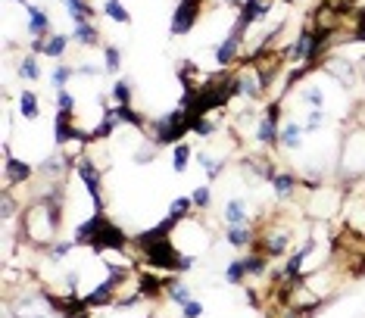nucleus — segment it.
Listing matches in <instances>:
<instances>
[{
	"instance_id": "obj_29",
	"label": "nucleus",
	"mask_w": 365,
	"mask_h": 318,
	"mask_svg": "<svg viewBox=\"0 0 365 318\" xmlns=\"http://www.w3.org/2000/svg\"><path fill=\"white\" fill-rule=\"evenodd\" d=\"M160 144H156V141H144V144H141L138 150H134V165H150V163H153V159L156 156H160Z\"/></svg>"
},
{
	"instance_id": "obj_33",
	"label": "nucleus",
	"mask_w": 365,
	"mask_h": 318,
	"mask_svg": "<svg viewBox=\"0 0 365 318\" xmlns=\"http://www.w3.org/2000/svg\"><path fill=\"white\" fill-rule=\"evenodd\" d=\"M190 200H194L197 209H209V206H212V190H209V185H197L194 190H190Z\"/></svg>"
},
{
	"instance_id": "obj_36",
	"label": "nucleus",
	"mask_w": 365,
	"mask_h": 318,
	"mask_svg": "<svg viewBox=\"0 0 365 318\" xmlns=\"http://www.w3.org/2000/svg\"><path fill=\"white\" fill-rule=\"evenodd\" d=\"M75 72L85 75V78H97L100 72H107V69H103V66H94V62H82V66H75Z\"/></svg>"
},
{
	"instance_id": "obj_20",
	"label": "nucleus",
	"mask_w": 365,
	"mask_h": 318,
	"mask_svg": "<svg viewBox=\"0 0 365 318\" xmlns=\"http://www.w3.org/2000/svg\"><path fill=\"white\" fill-rule=\"evenodd\" d=\"M190 159H194V150H190L187 141L175 144V147H172V172H175V175H185L187 165H190Z\"/></svg>"
},
{
	"instance_id": "obj_6",
	"label": "nucleus",
	"mask_w": 365,
	"mask_h": 318,
	"mask_svg": "<svg viewBox=\"0 0 365 318\" xmlns=\"http://www.w3.org/2000/svg\"><path fill=\"white\" fill-rule=\"evenodd\" d=\"M31 175H38V172L31 169L26 159H16L13 150H10V144H4V185L10 187V190H16V187L28 185Z\"/></svg>"
},
{
	"instance_id": "obj_14",
	"label": "nucleus",
	"mask_w": 365,
	"mask_h": 318,
	"mask_svg": "<svg viewBox=\"0 0 365 318\" xmlns=\"http://www.w3.org/2000/svg\"><path fill=\"white\" fill-rule=\"evenodd\" d=\"M103 41L97 22H82V26H72V44L78 47H97Z\"/></svg>"
},
{
	"instance_id": "obj_10",
	"label": "nucleus",
	"mask_w": 365,
	"mask_h": 318,
	"mask_svg": "<svg viewBox=\"0 0 365 318\" xmlns=\"http://www.w3.org/2000/svg\"><path fill=\"white\" fill-rule=\"evenodd\" d=\"M256 231H253V225H228L225 228V243L234 246V250H250L253 243H256Z\"/></svg>"
},
{
	"instance_id": "obj_35",
	"label": "nucleus",
	"mask_w": 365,
	"mask_h": 318,
	"mask_svg": "<svg viewBox=\"0 0 365 318\" xmlns=\"http://www.w3.org/2000/svg\"><path fill=\"white\" fill-rule=\"evenodd\" d=\"M203 312H206V309H203L200 300H187V303L181 306V315H185V318H203Z\"/></svg>"
},
{
	"instance_id": "obj_26",
	"label": "nucleus",
	"mask_w": 365,
	"mask_h": 318,
	"mask_svg": "<svg viewBox=\"0 0 365 318\" xmlns=\"http://www.w3.org/2000/svg\"><path fill=\"white\" fill-rule=\"evenodd\" d=\"M165 300L181 309L187 300H194V297H190V284H185V281H169V287H165Z\"/></svg>"
},
{
	"instance_id": "obj_27",
	"label": "nucleus",
	"mask_w": 365,
	"mask_h": 318,
	"mask_svg": "<svg viewBox=\"0 0 365 318\" xmlns=\"http://www.w3.org/2000/svg\"><path fill=\"white\" fill-rule=\"evenodd\" d=\"M216 131H219V122L212 116H203V119H194V122H190V134H197V138H203V141L216 138Z\"/></svg>"
},
{
	"instance_id": "obj_11",
	"label": "nucleus",
	"mask_w": 365,
	"mask_h": 318,
	"mask_svg": "<svg viewBox=\"0 0 365 318\" xmlns=\"http://www.w3.org/2000/svg\"><path fill=\"white\" fill-rule=\"evenodd\" d=\"M303 138H306L303 122H284V125H281V138H278V147H281V150H290V153H297V150L303 147Z\"/></svg>"
},
{
	"instance_id": "obj_3",
	"label": "nucleus",
	"mask_w": 365,
	"mask_h": 318,
	"mask_svg": "<svg viewBox=\"0 0 365 318\" xmlns=\"http://www.w3.org/2000/svg\"><path fill=\"white\" fill-rule=\"evenodd\" d=\"M244 41H247V31L237 28V26L228 28V35L212 47V62H216V69H237L241 66L244 62Z\"/></svg>"
},
{
	"instance_id": "obj_9",
	"label": "nucleus",
	"mask_w": 365,
	"mask_h": 318,
	"mask_svg": "<svg viewBox=\"0 0 365 318\" xmlns=\"http://www.w3.org/2000/svg\"><path fill=\"white\" fill-rule=\"evenodd\" d=\"M268 185H272V194L284 203V200H290V197H297L300 178H297L293 172H281V169H278V172L272 175V181H268Z\"/></svg>"
},
{
	"instance_id": "obj_19",
	"label": "nucleus",
	"mask_w": 365,
	"mask_h": 318,
	"mask_svg": "<svg viewBox=\"0 0 365 318\" xmlns=\"http://www.w3.org/2000/svg\"><path fill=\"white\" fill-rule=\"evenodd\" d=\"M194 159H197V165H200V169L206 172V178H209V181H216L219 175L225 172V159H212L209 153H206V150H197Z\"/></svg>"
},
{
	"instance_id": "obj_5",
	"label": "nucleus",
	"mask_w": 365,
	"mask_h": 318,
	"mask_svg": "<svg viewBox=\"0 0 365 318\" xmlns=\"http://www.w3.org/2000/svg\"><path fill=\"white\" fill-rule=\"evenodd\" d=\"M200 13H203V0H178L169 19V35L172 38L190 35L197 28V22H200Z\"/></svg>"
},
{
	"instance_id": "obj_30",
	"label": "nucleus",
	"mask_w": 365,
	"mask_h": 318,
	"mask_svg": "<svg viewBox=\"0 0 365 318\" xmlns=\"http://www.w3.org/2000/svg\"><path fill=\"white\" fill-rule=\"evenodd\" d=\"M75 246H78V243L72 241V237H69V241H53L50 246H47V259H50L53 265H57V262H62V259H66L69 253L75 250Z\"/></svg>"
},
{
	"instance_id": "obj_25",
	"label": "nucleus",
	"mask_w": 365,
	"mask_h": 318,
	"mask_svg": "<svg viewBox=\"0 0 365 318\" xmlns=\"http://www.w3.org/2000/svg\"><path fill=\"white\" fill-rule=\"evenodd\" d=\"M103 16H107V19H113L116 26H129V22H131V13L125 10L122 0H107V4H103Z\"/></svg>"
},
{
	"instance_id": "obj_17",
	"label": "nucleus",
	"mask_w": 365,
	"mask_h": 318,
	"mask_svg": "<svg viewBox=\"0 0 365 318\" xmlns=\"http://www.w3.org/2000/svg\"><path fill=\"white\" fill-rule=\"evenodd\" d=\"M109 113L116 116V122H119V125H131V128H138V131H144V128H147V119L141 116L134 106H116V103H113V106H109Z\"/></svg>"
},
{
	"instance_id": "obj_23",
	"label": "nucleus",
	"mask_w": 365,
	"mask_h": 318,
	"mask_svg": "<svg viewBox=\"0 0 365 318\" xmlns=\"http://www.w3.org/2000/svg\"><path fill=\"white\" fill-rule=\"evenodd\" d=\"M190 212H194V200H190V197H175V200L169 203V212H165V216L181 225L185 219H190Z\"/></svg>"
},
{
	"instance_id": "obj_38",
	"label": "nucleus",
	"mask_w": 365,
	"mask_h": 318,
	"mask_svg": "<svg viewBox=\"0 0 365 318\" xmlns=\"http://www.w3.org/2000/svg\"><path fill=\"white\" fill-rule=\"evenodd\" d=\"M181 318H185V315H181Z\"/></svg>"
},
{
	"instance_id": "obj_37",
	"label": "nucleus",
	"mask_w": 365,
	"mask_h": 318,
	"mask_svg": "<svg viewBox=\"0 0 365 318\" xmlns=\"http://www.w3.org/2000/svg\"><path fill=\"white\" fill-rule=\"evenodd\" d=\"M16 4H26V0H16Z\"/></svg>"
},
{
	"instance_id": "obj_2",
	"label": "nucleus",
	"mask_w": 365,
	"mask_h": 318,
	"mask_svg": "<svg viewBox=\"0 0 365 318\" xmlns=\"http://www.w3.org/2000/svg\"><path fill=\"white\" fill-rule=\"evenodd\" d=\"M190 134V122H187V116H185V109L175 106V109H169V113H163V116H156L153 122H150V134L147 138L150 141H156L160 147H175L181 144Z\"/></svg>"
},
{
	"instance_id": "obj_8",
	"label": "nucleus",
	"mask_w": 365,
	"mask_h": 318,
	"mask_svg": "<svg viewBox=\"0 0 365 318\" xmlns=\"http://www.w3.org/2000/svg\"><path fill=\"white\" fill-rule=\"evenodd\" d=\"M72 119L75 116H62V113H57V119H53V144H57V150H66L75 138H82V128Z\"/></svg>"
},
{
	"instance_id": "obj_12",
	"label": "nucleus",
	"mask_w": 365,
	"mask_h": 318,
	"mask_svg": "<svg viewBox=\"0 0 365 318\" xmlns=\"http://www.w3.org/2000/svg\"><path fill=\"white\" fill-rule=\"evenodd\" d=\"M222 219H225V225H250V206H247V200H241V197L228 200L225 209H222Z\"/></svg>"
},
{
	"instance_id": "obj_15",
	"label": "nucleus",
	"mask_w": 365,
	"mask_h": 318,
	"mask_svg": "<svg viewBox=\"0 0 365 318\" xmlns=\"http://www.w3.org/2000/svg\"><path fill=\"white\" fill-rule=\"evenodd\" d=\"M16 113H19L22 119H28V122H35L38 116H41V100H38L35 91H19V97H16Z\"/></svg>"
},
{
	"instance_id": "obj_32",
	"label": "nucleus",
	"mask_w": 365,
	"mask_h": 318,
	"mask_svg": "<svg viewBox=\"0 0 365 318\" xmlns=\"http://www.w3.org/2000/svg\"><path fill=\"white\" fill-rule=\"evenodd\" d=\"M57 113H62V116H75L78 113V100H75V94L72 91H57Z\"/></svg>"
},
{
	"instance_id": "obj_28",
	"label": "nucleus",
	"mask_w": 365,
	"mask_h": 318,
	"mask_svg": "<svg viewBox=\"0 0 365 318\" xmlns=\"http://www.w3.org/2000/svg\"><path fill=\"white\" fill-rule=\"evenodd\" d=\"M75 75H78L75 66H69V62H57V66H53V72H50V84L57 87V91H62V87L72 82Z\"/></svg>"
},
{
	"instance_id": "obj_31",
	"label": "nucleus",
	"mask_w": 365,
	"mask_h": 318,
	"mask_svg": "<svg viewBox=\"0 0 365 318\" xmlns=\"http://www.w3.org/2000/svg\"><path fill=\"white\" fill-rule=\"evenodd\" d=\"M103 69H107L109 75H119V69H122V50H119L116 44L103 47Z\"/></svg>"
},
{
	"instance_id": "obj_34",
	"label": "nucleus",
	"mask_w": 365,
	"mask_h": 318,
	"mask_svg": "<svg viewBox=\"0 0 365 318\" xmlns=\"http://www.w3.org/2000/svg\"><path fill=\"white\" fill-rule=\"evenodd\" d=\"M325 125V109H309V116L303 119V128L306 134H315Z\"/></svg>"
},
{
	"instance_id": "obj_24",
	"label": "nucleus",
	"mask_w": 365,
	"mask_h": 318,
	"mask_svg": "<svg viewBox=\"0 0 365 318\" xmlns=\"http://www.w3.org/2000/svg\"><path fill=\"white\" fill-rule=\"evenodd\" d=\"M297 100L309 103L312 109H325V91H322V84H303L297 91Z\"/></svg>"
},
{
	"instance_id": "obj_22",
	"label": "nucleus",
	"mask_w": 365,
	"mask_h": 318,
	"mask_svg": "<svg viewBox=\"0 0 365 318\" xmlns=\"http://www.w3.org/2000/svg\"><path fill=\"white\" fill-rule=\"evenodd\" d=\"M244 281H247V265H244V256H234V259L225 265V284H231V287H241Z\"/></svg>"
},
{
	"instance_id": "obj_21",
	"label": "nucleus",
	"mask_w": 365,
	"mask_h": 318,
	"mask_svg": "<svg viewBox=\"0 0 365 318\" xmlns=\"http://www.w3.org/2000/svg\"><path fill=\"white\" fill-rule=\"evenodd\" d=\"M16 72H19L22 82H38L41 78V62H38L35 53H26V57L16 62Z\"/></svg>"
},
{
	"instance_id": "obj_13",
	"label": "nucleus",
	"mask_w": 365,
	"mask_h": 318,
	"mask_svg": "<svg viewBox=\"0 0 365 318\" xmlns=\"http://www.w3.org/2000/svg\"><path fill=\"white\" fill-rule=\"evenodd\" d=\"M62 6H66L69 19H72V26H82V22H94V16H97V10H94L91 0H62Z\"/></svg>"
},
{
	"instance_id": "obj_18",
	"label": "nucleus",
	"mask_w": 365,
	"mask_h": 318,
	"mask_svg": "<svg viewBox=\"0 0 365 318\" xmlns=\"http://www.w3.org/2000/svg\"><path fill=\"white\" fill-rule=\"evenodd\" d=\"M69 44H72V35H60V31H53V35L47 38V50H44V57H47V60L62 62V57H66V50H69Z\"/></svg>"
},
{
	"instance_id": "obj_4",
	"label": "nucleus",
	"mask_w": 365,
	"mask_h": 318,
	"mask_svg": "<svg viewBox=\"0 0 365 318\" xmlns=\"http://www.w3.org/2000/svg\"><path fill=\"white\" fill-rule=\"evenodd\" d=\"M75 172H78V178H82L85 190L91 194V200H94V206H97V212H107V200H103V172H100L97 159L88 156V153L78 156Z\"/></svg>"
},
{
	"instance_id": "obj_1",
	"label": "nucleus",
	"mask_w": 365,
	"mask_h": 318,
	"mask_svg": "<svg viewBox=\"0 0 365 318\" xmlns=\"http://www.w3.org/2000/svg\"><path fill=\"white\" fill-rule=\"evenodd\" d=\"M72 241L78 246H91L94 253H109V250H125L131 241L122 228L116 225L107 212H94L91 219H85L82 225L75 228Z\"/></svg>"
},
{
	"instance_id": "obj_7",
	"label": "nucleus",
	"mask_w": 365,
	"mask_h": 318,
	"mask_svg": "<svg viewBox=\"0 0 365 318\" xmlns=\"http://www.w3.org/2000/svg\"><path fill=\"white\" fill-rule=\"evenodd\" d=\"M50 13L38 4H26V35L28 38H50L53 35Z\"/></svg>"
},
{
	"instance_id": "obj_16",
	"label": "nucleus",
	"mask_w": 365,
	"mask_h": 318,
	"mask_svg": "<svg viewBox=\"0 0 365 318\" xmlns=\"http://www.w3.org/2000/svg\"><path fill=\"white\" fill-rule=\"evenodd\" d=\"M109 97H113L116 106H134V87H131V78H129V75L116 78L113 87H109Z\"/></svg>"
}]
</instances>
